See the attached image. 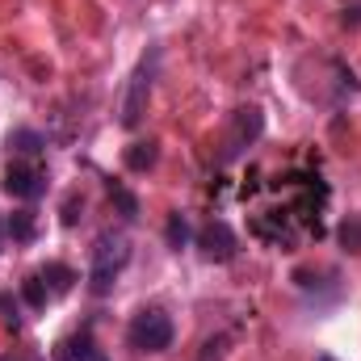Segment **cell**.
<instances>
[{"instance_id": "6da1fadb", "label": "cell", "mask_w": 361, "mask_h": 361, "mask_svg": "<svg viewBox=\"0 0 361 361\" xmlns=\"http://www.w3.org/2000/svg\"><path fill=\"white\" fill-rule=\"evenodd\" d=\"M126 261H130V244H126V235H118V231H101L97 244H92V265H89V290L97 294V298L114 290V281H118V273L126 269Z\"/></svg>"}, {"instance_id": "7a4b0ae2", "label": "cell", "mask_w": 361, "mask_h": 361, "mask_svg": "<svg viewBox=\"0 0 361 361\" xmlns=\"http://www.w3.org/2000/svg\"><path fill=\"white\" fill-rule=\"evenodd\" d=\"M130 349L139 353H164L173 345V319L160 311V307H143L135 319H130Z\"/></svg>"}, {"instance_id": "3957f363", "label": "cell", "mask_w": 361, "mask_h": 361, "mask_svg": "<svg viewBox=\"0 0 361 361\" xmlns=\"http://www.w3.org/2000/svg\"><path fill=\"white\" fill-rule=\"evenodd\" d=\"M265 130V118H261V109L257 105H248V109H235L231 114V130H227V139H223V160H235L257 135Z\"/></svg>"}, {"instance_id": "277c9868", "label": "cell", "mask_w": 361, "mask_h": 361, "mask_svg": "<svg viewBox=\"0 0 361 361\" xmlns=\"http://www.w3.org/2000/svg\"><path fill=\"white\" fill-rule=\"evenodd\" d=\"M197 248H202L206 261H219V265H223V261L235 257L240 244H235V231H231L227 223H206V227L197 231Z\"/></svg>"}, {"instance_id": "5b68a950", "label": "cell", "mask_w": 361, "mask_h": 361, "mask_svg": "<svg viewBox=\"0 0 361 361\" xmlns=\"http://www.w3.org/2000/svg\"><path fill=\"white\" fill-rule=\"evenodd\" d=\"M147 92H152V72H147V63H143V68L130 76V89H126V101H122V126H126V130H135V126L143 122Z\"/></svg>"}, {"instance_id": "8992f818", "label": "cell", "mask_w": 361, "mask_h": 361, "mask_svg": "<svg viewBox=\"0 0 361 361\" xmlns=\"http://www.w3.org/2000/svg\"><path fill=\"white\" fill-rule=\"evenodd\" d=\"M42 173L34 169V164H25V160H13L8 169H4V193H13V197H38L42 193Z\"/></svg>"}, {"instance_id": "52a82bcc", "label": "cell", "mask_w": 361, "mask_h": 361, "mask_svg": "<svg viewBox=\"0 0 361 361\" xmlns=\"http://www.w3.org/2000/svg\"><path fill=\"white\" fill-rule=\"evenodd\" d=\"M156 156H160V147H156V143H130L122 160H126V169H130V173H147V169L156 164Z\"/></svg>"}, {"instance_id": "ba28073f", "label": "cell", "mask_w": 361, "mask_h": 361, "mask_svg": "<svg viewBox=\"0 0 361 361\" xmlns=\"http://www.w3.org/2000/svg\"><path fill=\"white\" fill-rule=\"evenodd\" d=\"M38 277H42V286H47L51 294H68V290H72V281H76V273L68 269V265H47Z\"/></svg>"}, {"instance_id": "9c48e42d", "label": "cell", "mask_w": 361, "mask_h": 361, "mask_svg": "<svg viewBox=\"0 0 361 361\" xmlns=\"http://www.w3.org/2000/svg\"><path fill=\"white\" fill-rule=\"evenodd\" d=\"M4 231H8V235H13L17 244H30L38 227H34V214H30V210H17V214H13V219L4 223Z\"/></svg>"}, {"instance_id": "30bf717a", "label": "cell", "mask_w": 361, "mask_h": 361, "mask_svg": "<svg viewBox=\"0 0 361 361\" xmlns=\"http://www.w3.org/2000/svg\"><path fill=\"white\" fill-rule=\"evenodd\" d=\"M164 235H169V248H185V240H189V223H185V214H169V227H164Z\"/></svg>"}, {"instance_id": "8fae6325", "label": "cell", "mask_w": 361, "mask_h": 361, "mask_svg": "<svg viewBox=\"0 0 361 361\" xmlns=\"http://www.w3.org/2000/svg\"><path fill=\"white\" fill-rule=\"evenodd\" d=\"M109 197H114V206L122 210V219H135V214H139V202H135V193H130V189H122V185H114V180H109Z\"/></svg>"}, {"instance_id": "7c38bea8", "label": "cell", "mask_w": 361, "mask_h": 361, "mask_svg": "<svg viewBox=\"0 0 361 361\" xmlns=\"http://www.w3.org/2000/svg\"><path fill=\"white\" fill-rule=\"evenodd\" d=\"M341 244H345L349 252H361V214H349V219L341 223Z\"/></svg>"}, {"instance_id": "4fadbf2b", "label": "cell", "mask_w": 361, "mask_h": 361, "mask_svg": "<svg viewBox=\"0 0 361 361\" xmlns=\"http://www.w3.org/2000/svg\"><path fill=\"white\" fill-rule=\"evenodd\" d=\"M13 147H17L21 156H38V152H42V135H38V130H13Z\"/></svg>"}, {"instance_id": "5bb4252c", "label": "cell", "mask_w": 361, "mask_h": 361, "mask_svg": "<svg viewBox=\"0 0 361 361\" xmlns=\"http://www.w3.org/2000/svg\"><path fill=\"white\" fill-rule=\"evenodd\" d=\"M47 294H51V290L42 286V277H38V273H34V277H25V298H30L34 307H42V302H47Z\"/></svg>"}, {"instance_id": "9a60e30c", "label": "cell", "mask_w": 361, "mask_h": 361, "mask_svg": "<svg viewBox=\"0 0 361 361\" xmlns=\"http://www.w3.org/2000/svg\"><path fill=\"white\" fill-rule=\"evenodd\" d=\"M0 311H4V324H8V328H17V307H8V298H4V294H0Z\"/></svg>"}, {"instance_id": "2e32d148", "label": "cell", "mask_w": 361, "mask_h": 361, "mask_svg": "<svg viewBox=\"0 0 361 361\" xmlns=\"http://www.w3.org/2000/svg\"><path fill=\"white\" fill-rule=\"evenodd\" d=\"M0 361H25V357H0Z\"/></svg>"}, {"instance_id": "e0dca14e", "label": "cell", "mask_w": 361, "mask_h": 361, "mask_svg": "<svg viewBox=\"0 0 361 361\" xmlns=\"http://www.w3.org/2000/svg\"><path fill=\"white\" fill-rule=\"evenodd\" d=\"M0 235H4V223H0Z\"/></svg>"}]
</instances>
